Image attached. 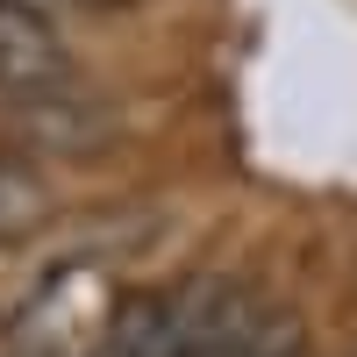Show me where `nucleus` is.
<instances>
[{
	"label": "nucleus",
	"instance_id": "1",
	"mask_svg": "<svg viewBox=\"0 0 357 357\" xmlns=\"http://www.w3.org/2000/svg\"><path fill=\"white\" fill-rule=\"evenodd\" d=\"M107 314H114V301H107L100 272L72 264V272H57L43 293H29V307L8 329V357H93Z\"/></svg>",
	"mask_w": 357,
	"mask_h": 357
},
{
	"label": "nucleus",
	"instance_id": "2",
	"mask_svg": "<svg viewBox=\"0 0 357 357\" xmlns=\"http://www.w3.org/2000/svg\"><path fill=\"white\" fill-rule=\"evenodd\" d=\"M178 357H301V314H257L243 301L178 307Z\"/></svg>",
	"mask_w": 357,
	"mask_h": 357
},
{
	"label": "nucleus",
	"instance_id": "3",
	"mask_svg": "<svg viewBox=\"0 0 357 357\" xmlns=\"http://www.w3.org/2000/svg\"><path fill=\"white\" fill-rule=\"evenodd\" d=\"M65 86V43L50 36V22L22 0H0V93L36 100Z\"/></svg>",
	"mask_w": 357,
	"mask_h": 357
},
{
	"label": "nucleus",
	"instance_id": "4",
	"mask_svg": "<svg viewBox=\"0 0 357 357\" xmlns=\"http://www.w3.org/2000/svg\"><path fill=\"white\" fill-rule=\"evenodd\" d=\"M93 357H178V301L165 293H122Z\"/></svg>",
	"mask_w": 357,
	"mask_h": 357
},
{
	"label": "nucleus",
	"instance_id": "5",
	"mask_svg": "<svg viewBox=\"0 0 357 357\" xmlns=\"http://www.w3.org/2000/svg\"><path fill=\"white\" fill-rule=\"evenodd\" d=\"M22 136L43 143V151H93V143H107V114L57 86V93H36L22 107Z\"/></svg>",
	"mask_w": 357,
	"mask_h": 357
},
{
	"label": "nucleus",
	"instance_id": "6",
	"mask_svg": "<svg viewBox=\"0 0 357 357\" xmlns=\"http://www.w3.org/2000/svg\"><path fill=\"white\" fill-rule=\"evenodd\" d=\"M43 215H50V193H43V178H29L22 165H0V243L29 236Z\"/></svg>",
	"mask_w": 357,
	"mask_h": 357
}]
</instances>
